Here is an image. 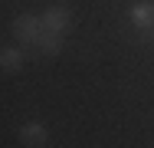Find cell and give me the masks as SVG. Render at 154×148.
I'll return each mask as SVG.
<instances>
[{"label":"cell","mask_w":154,"mask_h":148,"mask_svg":"<svg viewBox=\"0 0 154 148\" xmlns=\"http://www.w3.org/2000/svg\"><path fill=\"white\" fill-rule=\"evenodd\" d=\"M43 17H33V13H23V17H17L13 20V36L23 43V46H36L39 43V36H43Z\"/></svg>","instance_id":"6da1fadb"},{"label":"cell","mask_w":154,"mask_h":148,"mask_svg":"<svg viewBox=\"0 0 154 148\" xmlns=\"http://www.w3.org/2000/svg\"><path fill=\"white\" fill-rule=\"evenodd\" d=\"M43 27L53 30V33H66V30L72 27V10H69L66 3H53V7H46V13H43Z\"/></svg>","instance_id":"7a4b0ae2"},{"label":"cell","mask_w":154,"mask_h":148,"mask_svg":"<svg viewBox=\"0 0 154 148\" xmlns=\"http://www.w3.org/2000/svg\"><path fill=\"white\" fill-rule=\"evenodd\" d=\"M128 20L134 30H148L154 27V0H138L128 7Z\"/></svg>","instance_id":"3957f363"},{"label":"cell","mask_w":154,"mask_h":148,"mask_svg":"<svg viewBox=\"0 0 154 148\" xmlns=\"http://www.w3.org/2000/svg\"><path fill=\"white\" fill-rule=\"evenodd\" d=\"M20 142L30 145V148H39V145L49 142V128H46L43 122H26V125L20 128Z\"/></svg>","instance_id":"277c9868"},{"label":"cell","mask_w":154,"mask_h":148,"mask_svg":"<svg viewBox=\"0 0 154 148\" xmlns=\"http://www.w3.org/2000/svg\"><path fill=\"white\" fill-rule=\"evenodd\" d=\"M23 63H26L23 46H0V69L13 72V69H23Z\"/></svg>","instance_id":"5b68a950"},{"label":"cell","mask_w":154,"mask_h":148,"mask_svg":"<svg viewBox=\"0 0 154 148\" xmlns=\"http://www.w3.org/2000/svg\"><path fill=\"white\" fill-rule=\"evenodd\" d=\"M39 53H46V56H56L62 50V33H53V30H43V36H39Z\"/></svg>","instance_id":"8992f818"},{"label":"cell","mask_w":154,"mask_h":148,"mask_svg":"<svg viewBox=\"0 0 154 148\" xmlns=\"http://www.w3.org/2000/svg\"><path fill=\"white\" fill-rule=\"evenodd\" d=\"M141 33H144V40H151V43H154V27H148V30H141Z\"/></svg>","instance_id":"52a82bcc"}]
</instances>
